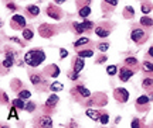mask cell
<instances>
[{
	"label": "cell",
	"instance_id": "obj_14",
	"mask_svg": "<svg viewBox=\"0 0 153 128\" xmlns=\"http://www.w3.org/2000/svg\"><path fill=\"white\" fill-rule=\"evenodd\" d=\"M89 14H91V9H89L88 6H84L81 10H79V16H81L82 18H85V17L89 16Z\"/></svg>",
	"mask_w": 153,
	"mask_h": 128
},
{
	"label": "cell",
	"instance_id": "obj_36",
	"mask_svg": "<svg viewBox=\"0 0 153 128\" xmlns=\"http://www.w3.org/2000/svg\"><path fill=\"white\" fill-rule=\"evenodd\" d=\"M106 3H109V4H112V6H116L118 4V0H105Z\"/></svg>",
	"mask_w": 153,
	"mask_h": 128
},
{
	"label": "cell",
	"instance_id": "obj_23",
	"mask_svg": "<svg viewBox=\"0 0 153 128\" xmlns=\"http://www.w3.org/2000/svg\"><path fill=\"white\" fill-rule=\"evenodd\" d=\"M30 96H31V93L28 90H22L19 93V97H22V99H30Z\"/></svg>",
	"mask_w": 153,
	"mask_h": 128
},
{
	"label": "cell",
	"instance_id": "obj_4",
	"mask_svg": "<svg viewBox=\"0 0 153 128\" xmlns=\"http://www.w3.org/2000/svg\"><path fill=\"white\" fill-rule=\"evenodd\" d=\"M84 66H85V62H84L82 56L76 58L75 64H74V72H75V73H79V72H81V70L84 69Z\"/></svg>",
	"mask_w": 153,
	"mask_h": 128
},
{
	"label": "cell",
	"instance_id": "obj_34",
	"mask_svg": "<svg viewBox=\"0 0 153 128\" xmlns=\"http://www.w3.org/2000/svg\"><path fill=\"white\" fill-rule=\"evenodd\" d=\"M67 55H68V52H67L65 49H61V51H60V56H61V58H65Z\"/></svg>",
	"mask_w": 153,
	"mask_h": 128
},
{
	"label": "cell",
	"instance_id": "obj_32",
	"mask_svg": "<svg viewBox=\"0 0 153 128\" xmlns=\"http://www.w3.org/2000/svg\"><path fill=\"white\" fill-rule=\"evenodd\" d=\"M82 24H84V27H85V30H89V28L92 27V23L91 21H84Z\"/></svg>",
	"mask_w": 153,
	"mask_h": 128
},
{
	"label": "cell",
	"instance_id": "obj_11",
	"mask_svg": "<svg viewBox=\"0 0 153 128\" xmlns=\"http://www.w3.org/2000/svg\"><path fill=\"white\" fill-rule=\"evenodd\" d=\"M140 24L145 27H153V20L149 18V17H146V16H143L142 18H140Z\"/></svg>",
	"mask_w": 153,
	"mask_h": 128
},
{
	"label": "cell",
	"instance_id": "obj_31",
	"mask_svg": "<svg viewBox=\"0 0 153 128\" xmlns=\"http://www.w3.org/2000/svg\"><path fill=\"white\" fill-rule=\"evenodd\" d=\"M153 85V79H145L143 80V86L145 87H150Z\"/></svg>",
	"mask_w": 153,
	"mask_h": 128
},
{
	"label": "cell",
	"instance_id": "obj_9",
	"mask_svg": "<svg viewBox=\"0 0 153 128\" xmlns=\"http://www.w3.org/2000/svg\"><path fill=\"white\" fill-rule=\"evenodd\" d=\"M13 62H14V56H13V53H7V56H6V59L3 61V65H4L6 68H11V65H13Z\"/></svg>",
	"mask_w": 153,
	"mask_h": 128
},
{
	"label": "cell",
	"instance_id": "obj_8",
	"mask_svg": "<svg viewBox=\"0 0 153 128\" xmlns=\"http://www.w3.org/2000/svg\"><path fill=\"white\" fill-rule=\"evenodd\" d=\"M57 102H58V96L57 94H51V96L47 99V102H45V106L47 107H53L57 104Z\"/></svg>",
	"mask_w": 153,
	"mask_h": 128
},
{
	"label": "cell",
	"instance_id": "obj_17",
	"mask_svg": "<svg viewBox=\"0 0 153 128\" xmlns=\"http://www.w3.org/2000/svg\"><path fill=\"white\" fill-rule=\"evenodd\" d=\"M95 32H97V35H99V37H102V38H105V37H108V35H109V31L102 30V28H99V27L95 30Z\"/></svg>",
	"mask_w": 153,
	"mask_h": 128
},
{
	"label": "cell",
	"instance_id": "obj_18",
	"mask_svg": "<svg viewBox=\"0 0 153 128\" xmlns=\"http://www.w3.org/2000/svg\"><path fill=\"white\" fill-rule=\"evenodd\" d=\"M106 72H108V75L109 76H114L116 72H118V68L115 66V65H111V66H108L106 68Z\"/></svg>",
	"mask_w": 153,
	"mask_h": 128
},
{
	"label": "cell",
	"instance_id": "obj_29",
	"mask_svg": "<svg viewBox=\"0 0 153 128\" xmlns=\"http://www.w3.org/2000/svg\"><path fill=\"white\" fill-rule=\"evenodd\" d=\"M99 120H101V123L102 124H108V121H109V116H108V114H102Z\"/></svg>",
	"mask_w": 153,
	"mask_h": 128
},
{
	"label": "cell",
	"instance_id": "obj_27",
	"mask_svg": "<svg viewBox=\"0 0 153 128\" xmlns=\"http://www.w3.org/2000/svg\"><path fill=\"white\" fill-rule=\"evenodd\" d=\"M143 69L146 70V72H153V65L149 64V62H145L143 64Z\"/></svg>",
	"mask_w": 153,
	"mask_h": 128
},
{
	"label": "cell",
	"instance_id": "obj_40",
	"mask_svg": "<svg viewBox=\"0 0 153 128\" xmlns=\"http://www.w3.org/2000/svg\"><path fill=\"white\" fill-rule=\"evenodd\" d=\"M149 56H152V58H153V47H150V48H149Z\"/></svg>",
	"mask_w": 153,
	"mask_h": 128
},
{
	"label": "cell",
	"instance_id": "obj_19",
	"mask_svg": "<svg viewBox=\"0 0 153 128\" xmlns=\"http://www.w3.org/2000/svg\"><path fill=\"white\" fill-rule=\"evenodd\" d=\"M74 28H75V31L78 32V34H81V32L85 31V27H84V24H79V23H75V24H74Z\"/></svg>",
	"mask_w": 153,
	"mask_h": 128
},
{
	"label": "cell",
	"instance_id": "obj_20",
	"mask_svg": "<svg viewBox=\"0 0 153 128\" xmlns=\"http://www.w3.org/2000/svg\"><path fill=\"white\" fill-rule=\"evenodd\" d=\"M148 102H149V97H148V96H140V97H137V100H136V103L139 104V106H142V104H146Z\"/></svg>",
	"mask_w": 153,
	"mask_h": 128
},
{
	"label": "cell",
	"instance_id": "obj_15",
	"mask_svg": "<svg viewBox=\"0 0 153 128\" xmlns=\"http://www.w3.org/2000/svg\"><path fill=\"white\" fill-rule=\"evenodd\" d=\"M27 11L30 14H33V16H38V14H40V9H38L37 6H28Z\"/></svg>",
	"mask_w": 153,
	"mask_h": 128
},
{
	"label": "cell",
	"instance_id": "obj_28",
	"mask_svg": "<svg viewBox=\"0 0 153 128\" xmlns=\"http://www.w3.org/2000/svg\"><path fill=\"white\" fill-rule=\"evenodd\" d=\"M24 110H26V111H34V110H36V106H34L33 103H27V104H26V107H24Z\"/></svg>",
	"mask_w": 153,
	"mask_h": 128
},
{
	"label": "cell",
	"instance_id": "obj_1",
	"mask_svg": "<svg viewBox=\"0 0 153 128\" xmlns=\"http://www.w3.org/2000/svg\"><path fill=\"white\" fill-rule=\"evenodd\" d=\"M24 61H26L27 65L36 68V66H38L43 61H45V53H44L43 51H40V49H33V51H30V52L26 53Z\"/></svg>",
	"mask_w": 153,
	"mask_h": 128
},
{
	"label": "cell",
	"instance_id": "obj_26",
	"mask_svg": "<svg viewBox=\"0 0 153 128\" xmlns=\"http://www.w3.org/2000/svg\"><path fill=\"white\" fill-rule=\"evenodd\" d=\"M98 49H99V51H102V52H105V51H108V49H109V44H106V42L99 44V45H98Z\"/></svg>",
	"mask_w": 153,
	"mask_h": 128
},
{
	"label": "cell",
	"instance_id": "obj_33",
	"mask_svg": "<svg viewBox=\"0 0 153 128\" xmlns=\"http://www.w3.org/2000/svg\"><path fill=\"white\" fill-rule=\"evenodd\" d=\"M142 11L145 14H148L149 11H150V7H149V6H142Z\"/></svg>",
	"mask_w": 153,
	"mask_h": 128
},
{
	"label": "cell",
	"instance_id": "obj_5",
	"mask_svg": "<svg viewBox=\"0 0 153 128\" xmlns=\"http://www.w3.org/2000/svg\"><path fill=\"white\" fill-rule=\"evenodd\" d=\"M115 94H116L118 99L122 97V102H128V99H129V93H128L126 89H116V90H115Z\"/></svg>",
	"mask_w": 153,
	"mask_h": 128
},
{
	"label": "cell",
	"instance_id": "obj_12",
	"mask_svg": "<svg viewBox=\"0 0 153 128\" xmlns=\"http://www.w3.org/2000/svg\"><path fill=\"white\" fill-rule=\"evenodd\" d=\"M50 89H51L53 91L62 90V89H64V85H62V83H60V82H54V83H51V85H50Z\"/></svg>",
	"mask_w": 153,
	"mask_h": 128
},
{
	"label": "cell",
	"instance_id": "obj_24",
	"mask_svg": "<svg viewBox=\"0 0 153 128\" xmlns=\"http://www.w3.org/2000/svg\"><path fill=\"white\" fill-rule=\"evenodd\" d=\"M88 41H89L88 38H79L78 41H75L74 45H75V47H81V45H84V44H88Z\"/></svg>",
	"mask_w": 153,
	"mask_h": 128
},
{
	"label": "cell",
	"instance_id": "obj_30",
	"mask_svg": "<svg viewBox=\"0 0 153 128\" xmlns=\"http://www.w3.org/2000/svg\"><path fill=\"white\" fill-rule=\"evenodd\" d=\"M125 62L128 65H136V58H132V56H129V58H126Z\"/></svg>",
	"mask_w": 153,
	"mask_h": 128
},
{
	"label": "cell",
	"instance_id": "obj_2",
	"mask_svg": "<svg viewBox=\"0 0 153 128\" xmlns=\"http://www.w3.org/2000/svg\"><path fill=\"white\" fill-rule=\"evenodd\" d=\"M131 38L135 41V42L145 41V32H143V30H133L131 34Z\"/></svg>",
	"mask_w": 153,
	"mask_h": 128
},
{
	"label": "cell",
	"instance_id": "obj_39",
	"mask_svg": "<svg viewBox=\"0 0 153 128\" xmlns=\"http://www.w3.org/2000/svg\"><path fill=\"white\" fill-rule=\"evenodd\" d=\"M126 10L129 11V13H131L132 16H133V14H135V10H133V9H132V7H126Z\"/></svg>",
	"mask_w": 153,
	"mask_h": 128
},
{
	"label": "cell",
	"instance_id": "obj_7",
	"mask_svg": "<svg viewBox=\"0 0 153 128\" xmlns=\"http://www.w3.org/2000/svg\"><path fill=\"white\" fill-rule=\"evenodd\" d=\"M87 116L91 118V120H94V121H98L99 118H101L99 113L95 111V110H91V108H88V110H87Z\"/></svg>",
	"mask_w": 153,
	"mask_h": 128
},
{
	"label": "cell",
	"instance_id": "obj_41",
	"mask_svg": "<svg viewBox=\"0 0 153 128\" xmlns=\"http://www.w3.org/2000/svg\"><path fill=\"white\" fill-rule=\"evenodd\" d=\"M105 61H106V58H101V59H99V64H104Z\"/></svg>",
	"mask_w": 153,
	"mask_h": 128
},
{
	"label": "cell",
	"instance_id": "obj_21",
	"mask_svg": "<svg viewBox=\"0 0 153 128\" xmlns=\"http://www.w3.org/2000/svg\"><path fill=\"white\" fill-rule=\"evenodd\" d=\"M92 55H94V52L91 49H88V51H79V56H82V58H89Z\"/></svg>",
	"mask_w": 153,
	"mask_h": 128
},
{
	"label": "cell",
	"instance_id": "obj_13",
	"mask_svg": "<svg viewBox=\"0 0 153 128\" xmlns=\"http://www.w3.org/2000/svg\"><path fill=\"white\" fill-rule=\"evenodd\" d=\"M13 106L17 107V108H20V110H23V108L26 107V104L23 103V99H22V97H19V99H16V100H13Z\"/></svg>",
	"mask_w": 153,
	"mask_h": 128
},
{
	"label": "cell",
	"instance_id": "obj_37",
	"mask_svg": "<svg viewBox=\"0 0 153 128\" xmlns=\"http://www.w3.org/2000/svg\"><path fill=\"white\" fill-rule=\"evenodd\" d=\"M137 125H139V121H137L136 118H135V120H133V121H132V127H133V128H136Z\"/></svg>",
	"mask_w": 153,
	"mask_h": 128
},
{
	"label": "cell",
	"instance_id": "obj_25",
	"mask_svg": "<svg viewBox=\"0 0 153 128\" xmlns=\"http://www.w3.org/2000/svg\"><path fill=\"white\" fill-rule=\"evenodd\" d=\"M30 80L33 82L34 85H38V83H41V78H40V76H37V75H31V76H30Z\"/></svg>",
	"mask_w": 153,
	"mask_h": 128
},
{
	"label": "cell",
	"instance_id": "obj_22",
	"mask_svg": "<svg viewBox=\"0 0 153 128\" xmlns=\"http://www.w3.org/2000/svg\"><path fill=\"white\" fill-rule=\"evenodd\" d=\"M33 31H31V30H24V31H23V37L26 38V39H31V38H33Z\"/></svg>",
	"mask_w": 153,
	"mask_h": 128
},
{
	"label": "cell",
	"instance_id": "obj_35",
	"mask_svg": "<svg viewBox=\"0 0 153 128\" xmlns=\"http://www.w3.org/2000/svg\"><path fill=\"white\" fill-rule=\"evenodd\" d=\"M58 75H60V69H58L57 66H54V73H53V76H54V78H57Z\"/></svg>",
	"mask_w": 153,
	"mask_h": 128
},
{
	"label": "cell",
	"instance_id": "obj_42",
	"mask_svg": "<svg viewBox=\"0 0 153 128\" xmlns=\"http://www.w3.org/2000/svg\"><path fill=\"white\" fill-rule=\"evenodd\" d=\"M55 1H57V3H64L65 0H55Z\"/></svg>",
	"mask_w": 153,
	"mask_h": 128
},
{
	"label": "cell",
	"instance_id": "obj_38",
	"mask_svg": "<svg viewBox=\"0 0 153 128\" xmlns=\"http://www.w3.org/2000/svg\"><path fill=\"white\" fill-rule=\"evenodd\" d=\"M16 108H17V107H13V108H11V111H10V117H14V116H16Z\"/></svg>",
	"mask_w": 153,
	"mask_h": 128
},
{
	"label": "cell",
	"instance_id": "obj_16",
	"mask_svg": "<svg viewBox=\"0 0 153 128\" xmlns=\"http://www.w3.org/2000/svg\"><path fill=\"white\" fill-rule=\"evenodd\" d=\"M40 124L41 125H47V127H51L53 125V120L50 117H43L41 120H40Z\"/></svg>",
	"mask_w": 153,
	"mask_h": 128
},
{
	"label": "cell",
	"instance_id": "obj_6",
	"mask_svg": "<svg viewBox=\"0 0 153 128\" xmlns=\"http://www.w3.org/2000/svg\"><path fill=\"white\" fill-rule=\"evenodd\" d=\"M13 24H17V28H20V27H24L26 26V20L23 18V16H19V14H16V16H13Z\"/></svg>",
	"mask_w": 153,
	"mask_h": 128
},
{
	"label": "cell",
	"instance_id": "obj_3",
	"mask_svg": "<svg viewBox=\"0 0 153 128\" xmlns=\"http://www.w3.org/2000/svg\"><path fill=\"white\" fill-rule=\"evenodd\" d=\"M132 75H133V72H132L131 69H128V68H122L119 72V78H120V80H123V82H128V80L132 78Z\"/></svg>",
	"mask_w": 153,
	"mask_h": 128
},
{
	"label": "cell",
	"instance_id": "obj_10",
	"mask_svg": "<svg viewBox=\"0 0 153 128\" xmlns=\"http://www.w3.org/2000/svg\"><path fill=\"white\" fill-rule=\"evenodd\" d=\"M76 91H78L82 97H89L91 96V91L88 90L87 87H84V86H78V87H76Z\"/></svg>",
	"mask_w": 153,
	"mask_h": 128
}]
</instances>
